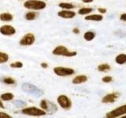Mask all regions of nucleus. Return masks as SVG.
Instances as JSON below:
<instances>
[{"label": "nucleus", "instance_id": "obj_22", "mask_svg": "<svg viewBox=\"0 0 126 118\" xmlns=\"http://www.w3.org/2000/svg\"><path fill=\"white\" fill-rule=\"evenodd\" d=\"M1 98L4 101H9V100H12L14 98V94L11 93H5L2 94L1 95Z\"/></svg>", "mask_w": 126, "mask_h": 118}, {"label": "nucleus", "instance_id": "obj_27", "mask_svg": "<svg viewBox=\"0 0 126 118\" xmlns=\"http://www.w3.org/2000/svg\"><path fill=\"white\" fill-rule=\"evenodd\" d=\"M22 66H23V64H22V62H21V61L14 62V63H11V64H10V67H11V68H17V69H20V68H22Z\"/></svg>", "mask_w": 126, "mask_h": 118}, {"label": "nucleus", "instance_id": "obj_12", "mask_svg": "<svg viewBox=\"0 0 126 118\" xmlns=\"http://www.w3.org/2000/svg\"><path fill=\"white\" fill-rule=\"evenodd\" d=\"M103 15L100 14H91L85 16L84 20L85 21H102L103 20Z\"/></svg>", "mask_w": 126, "mask_h": 118}, {"label": "nucleus", "instance_id": "obj_2", "mask_svg": "<svg viewBox=\"0 0 126 118\" xmlns=\"http://www.w3.org/2000/svg\"><path fill=\"white\" fill-rule=\"evenodd\" d=\"M21 88L23 91H25V93H28V94H32V95L35 97H40L43 94V91L41 89L38 88L36 86H35L33 84H29V83L23 84Z\"/></svg>", "mask_w": 126, "mask_h": 118}, {"label": "nucleus", "instance_id": "obj_18", "mask_svg": "<svg viewBox=\"0 0 126 118\" xmlns=\"http://www.w3.org/2000/svg\"><path fill=\"white\" fill-rule=\"evenodd\" d=\"M58 6L62 10H72L75 8V6L73 4L70 2H61L58 4Z\"/></svg>", "mask_w": 126, "mask_h": 118}, {"label": "nucleus", "instance_id": "obj_9", "mask_svg": "<svg viewBox=\"0 0 126 118\" xmlns=\"http://www.w3.org/2000/svg\"><path fill=\"white\" fill-rule=\"evenodd\" d=\"M0 33L4 35H13L16 33V29L13 26L5 25L0 27Z\"/></svg>", "mask_w": 126, "mask_h": 118}, {"label": "nucleus", "instance_id": "obj_14", "mask_svg": "<svg viewBox=\"0 0 126 118\" xmlns=\"http://www.w3.org/2000/svg\"><path fill=\"white\" fill-rule=\"evenodd\" d=\"M115 62L117 65L126 64V54H119L115 57Z\"/></svg>", "mask_w": 126, "mask_h": 118}, {"label": "nucleus", "instance_id": "obj_8", "mask_svg": "<svg viewBox=\"0 0 126 118\" xmlns=\"http://www.w3.org/2000/svg\"><path fill=\"white\" fill-rule=\"evenodd\" d=\"M58 102L62 108L65 109H69L72 106V102H71L69 98L65 95H60L58 98Z\"/></svg>", "mask_w": 126, "mask_h": 118}, {"label": "nucleus", "instance_id": "obj_3", "mask_svg": "<svg viewBox=\"0 0 126 118\" xmlns=\"http://www.w3.org/2000/svg\"><path fill=\"white\" fill-rule=\"evenodd\" d=\"M52 54L57 56H63L67 58L75 57L77 54V51H70L67 47L64 46H58L53 50Z\"/></svg>", "mask_w": 126, "mask_h": 118}, {"label": "nucleus", "instance_id": "obj_5", "mask_svg": "<svg viewBox=\"0 0 126 118\" xmlns=\"http://www.w3.org/2000/svg\"><path fill=\"white\" fill-rule=\"evenodd\" d=\"M54 73L59 76H67L74 74L75 71L71 68H66V67H55L54 69Z\"/></svg>", "mask_w": 126, "mask_h": 118}, {"label": "nucleus", "instance_id": "obj_34", "mask_svg": "<svg viewBox=\"0 0 126 118\" xmlns=\"http://www.w3.org/2000/svg\"><path fill=\"white\" fill-rule=\"evenodd\" d=\"M0 107L1 108H4V105H3V104H2V101H0Z\"/></svg>", "mask_w": 126, "mask_h": 118}, {"label": "nucleus", "instance_id": "obj_13", "mask_svg": "<svg viewBox=\"0 0 126 118\" xmlns=\"http://www.w3.org/2000/svg\"><path fill=\"white\" fill-rule=\"evenodd\" d=\"M88 81V76L85 75H79L73 78V84H80L83 83H85Z\"/></svg>", "mask_w": 126, "mask_h": 118}, {"label": "nucleus", "instance_id": "obj_31", "mask_svg": "<svg viewBox=\"0 0 126 118\" xmlns=\"http://www.w3.org/2000/svg\"><path fill=\"white\" fill-rule=\"evenodd\" d=\"M73 32L74 34H76V35H78V34H80V29H78V28H74V29H73Z\"/></svg>", "mask_w": 126, "mask_h": 118}, {"label": "nucleus", "instance_id": "obj_6", "mask_svg": "<svg viewBox=\"0 0 126 118\" xmlns=\"http://www.w3.org/2000/svg\"><path fill=\"white\" fill-rule=\"evenodd\" d=\"M22 113L29 116H43L46 114V112L35 107H30L22 109Z\"/></svg>", "mask_w": 126, "mask_h": 118}, {"label": "nucleus", "instance_id": "obj_20", "mask_svg": "<svg viewBox=\"0 0 126 118\" xmlns=\"http://www.w3.org/2000/svg\"><path fill=\"white\" fill-rule=\"evenodd\" d=\"M47 111H48L50 113H53L57 110V106L55 105L54 103H51L50 102H47Z\"/></svg>", "mask_w": 126, "mask_h": 118}, {"label": "nucleus", "instance_id": "obj_17", "mask_svg": "<svg viewBox=\"0 0 126 118\" xmlns=\"http://www.w3.org/2000/svg\"><path fill=\"white\" fill-rule=\"evenodd\" d=\"M97 69L98 72L106 73V72H109V71L111 69V67H110V65L109 64H107V63H102V64L98 65Z\"/></svg>", "mask_w": 126, "mask_h": 118}, {"label": "nucleus", "instance_id": "obj_35", "mask_svg": "<svg viewBox=\"0 0 126 118\" xmlns=\"http://www.w3.org/2000/svg\"><path fill=\"white\" fill-rule=\"evenodd\" d=\"M121 118H126V115H125V116H123V117H121Z\"/></svg>", "mask_w": 126, "mask_h": 118}, {"label": "nucleus", "instance_id": "obj_28", "mask_svg": "<svg viewBox=\"0 0 126 118\" xmlns=\"http://www.w3.org/2000/svg\"><path fill=\"white\" fill-rule=\"evenodd\" d=\"M98 12L100 14H106V12H107V10L103 7H99V8H98Z\"/></svg>", "mask_w": 126, "mask_h": 118}, {"label": "nucleus", "instance_id": "obj_11", "mask_svg": "<svg viewBox=\"0 0 126 118\" xmlns=\"http://www.w3.org/2000/svg\"><path fill=\"white\" fill-rule=\"evenodd\" d=\"M119 96V94L117 92L110 93L107 94L106 95H105L102 99V103H113L116 101V99Z\"/></svg>", "mask_w": 126, "mask_h": 118}, {"label": "nucleus", "instance_id": "obj_15", "mask_svg": "<svg viewBox=\"0 0 126 118\" xmlns=\"http://www.w3.org/2000/svg\"><path fill=\"white\" fill-rule=\"evenodd\" d=\"M95 32L93 31H86V32H84V40L86 41H88V42H91V41H92L93 39L95 38Z\"/></svg>", "mask_w": 126, "mask_h": 118}, {"label": "nucleus", "instance_id": "obj_19", "mask_svg": "<svg viewBox=\"0 0 126 118\" xmlns=\"http://www.w3.org/2000/svg\"><path fill=\"white\" fill-rule=\"evenodd\" d=\"M0 20L2 21H11L13 20V15L10 13H2L0 14Z\"/></svg>", "mask_w": 126, "mask_h": 118}, {"label": "nucleus", "instance_id": "obj_30", "mask_svg": "<svg viewBox=\"0 0 126 118\" xmlns=\"http://www.w3.org/2000/svg\"><path fill=\"white\" fill-rule=\"evenodd\" d=\"M120 20H121V21H122L126 22V13L121 14L120 15Z\"/></svg>", "mask_w": 126, "mask_h": 118}, {"label": "nucleus", "instance_id": "obj_21", "mask_svg": "<svg viewBox=\"0 0 126 118\" xmlns=\"http://www.w3.org/2000/svg\"><path fill=\"white\" fill-rule=\"evenodd\" d=\"M38 14L35 12H29L25 14V19L27 21H33L37 17Z\"/></svg>", "mask_w": 126, "mask_h": 118}, {"label": "nucleus", "instance_id": "obj_29", "mask_svg": "<svg viewBox=\"0 0 126 118\" xmlns=\"http://www.w3.org/2000/svg\"><path fill=\"white\" fill-rule=\"evenodd\" d=\"M0 118H12L10 115H8L6 113H0Z\"/></svg>", "mask_w": 126, "mask_h": 118}, {"label": "nucleus", "instance_id": "obj_1", "mask_svg": "<svg viewBox=\"0 0 126 118\" xmlns=\"http://www.w3.org/2000/svg\"><path fill=\"white\" fill-rule=\"evenodd\" d=\"M24 6L29 10H41L45 9L47 4L45 2L40 1V0H27L24 3Z\"/></svg>", "mask_w": 126, "mask_h": 118}, {"label": "nucleus", "instance_id": "obj_16", "mask_svg": "<svg viewBox=\"0 0 126 118\" xmlns=\"http://www.w3.org/2000/svg\"><path fill=\"white\" fill-rule=\"evenodd\" d=\"M93 10H94L91 7H82L78 10V14L81 16H87V15L92 14Z\"/></svg>", "mask_w": 126, "mask_h": 118}, {"label": "nucleus", "instance_id": "obj_7", "mask_svg": "<svg viewBox=\"0 0 126 118\" xmlns=\"http://www.w3.org/2000/svg\"><path fill=\"white\" fill-rule=\"evenodd\" d=\"M35 35L32 33H28L24 35L22 39L20 40V44L21 46H31L35 43Z\"/></svg>", "mask_w": 126, "mask_h": 118}, {"label": "nucleus", "instance_id": "obj_24", "mask_svg": "<svg viewBox=\"0 0 126 118\" xmlns=\"http://www.w3.org/2000/svg\"><path fill=\"white\" fill-rule=\"evenodd\" d=\"M2 82L6 84H15V80L10 77H6L2 79Z\"/></svg>", "mask_w": 126, "mask_h": 118}, {"label": "nucleus", "instance_id": "obj_32", "mask_svg": "<svg viewBox=\"0 0 126 118\" xmlns=\"http://www.w3.org/2000/svg\"><path fill=\"white\" fill-rule=\"evenodd\" d=\"M81 1H82L83 3L88 4V3H92V2H93L94 0H81Z\"/></svg>", "mask_w": 126, "mask_h": 118}, {"label": "nucleus", "instance_id": "obj_33", "mask_svg": "<svg viewBox=\"0 0 126 118\" xmlns=\"http://www.w3.org/2000/svg\"><path fill=\"white\" fill-rule=\"evenodd\" d=\"M41 67H42V68H43V69H47V67H48V65H47V63L43 62V63H41Z\"/></svg>", "mask_w": 126, "mask_h": 118}, {"label": "nucleus", "instance_id": "obj_4", "mask_svg": "<svg viewBox=\"0 0 126 118\" xmlns=\"http://www.w3.org/2000/svg\"><path fill=\"white\" fill-rule=\"evenodd\" d=\"M126 113V105H121L115 109L106 113V118H117Z\"/></svg>", "mask_w": 126, "mask_h": 118}, {"label": "nucleus", "instance_id": "obj_26", "mask_svg": "<svg viewBox=\"0 0 126 118\" xmlns=\"http://www.w3.org/2000/svg\"><path fill=\"white\" fill-rule=\"evenodd\" d=\"M113 77L110 76H103L102 78V81L103 83H106V84H109V83H111L113 81Z\"/></svg>", "mask_w": 126, "mask_h": 118}, {"label": "nucleus", "instance_id": "obj_23", "mask_svg": "<svg viewBox=\"0 0 126 118\" xmlns=\"http://www.w3.org/2000/svg\"><path fill=\"white\" fill-rule=\"evenodd\" d=\"M8 60H9V56H8V54H6V53L0 52V64L5 63Z\"/></svg>", "mask_w": 126, "mask_h": 118}, {"label": "nucleus", "instance_id": "obj_10", "mask_svg": "<svg viewBox=\"0 0 126 118\" xmlns=\"http://www.w3.org/2000/svg\"><path fill=\"white\" fill-rule=\"evenodd\" d=\"M58 16L64 19H72L75 17L76 16V13L73 10H62L61 11L58 12Z\"/></svg>", "mask_w": 126, "mask_h": 118}, {"label": "nucleus", "instance_id": "obj_25", "mask_svg": "<svg viewBox=\"0 0 126 118\" xmlns=\"http://www.w3.org/2000/svg\"><path fill=\"white\" fill-rule=\"evenodd\" d=\"M14 105H16L17 107H23V106H25L26 103L24 101L21 100H16L14 102Z\"/></svg>", "mask_w": 126, "mask_h": 118}]
</instances>
